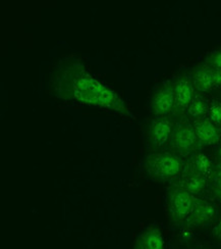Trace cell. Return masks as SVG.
Instances as JSON below:
<instances>
[{
  "label": "cell",
  "instance_id": "1",
  "mask_svg": "<svg viewBox=\"0 0 221 249\" xmlns=\"http://www.w3.org/2000/svg\"><path fill=\"white\" fill-rule=\"evenodd\" d=\"M51 90L66 101L98 107L130 117V108L117 92L92 76L82 62L73 57L61 60L51 78Z\"/></svg>",
  "mask_w": 221,
  "mask_h": 249
},
{
  "label": "cell",
  "instance_id": "11",
  "mask_svg": "<svg viewBox=\"0 0 221 249\" xmlns=\"http://www.w3.org/2000/svg\"><path fill=\"white\" fill-rule=\"evenodd\" d=\"M189 76L198 93H206L216 88L215 70L205 64L194 68Z\"/></svg>",
  "mask_w": 221,
  "mask_h": 249
},
{
  "label": "cell",
  "instance_id": "7",
  "mask_svg": "<svg viewBox=\"0 0 221 249\" xmlns=\"http://www.w3.org/2000/svg\"><path fill=\"white\" fill-rule=\"evenodd\" d=\"M172 85L175 99L172 115L177 119H182L196 95V89L191 76L187 74L177 76L172 81Z\"/></svg>",
  "mask_w": 221,
  "mask_h": 249
},
{
  "label": "cell",
  "instance_id": "22",
  "mask_svg": "<svg viewBox=\"0 0 221 249\" xmlns=\"http://www.w3.org/2000/svg\"><path fill=\"white\" fill-rule=\"evenodd\" d=\"M219 131H220V145H221V127L219 128Z\"/></svg>",
  "mask_w": 221,
  "mask_h": 249
},
{
  "label": "cell",
  "instance_id": "14",
  "mask_svg": "<svg viewBox=\"0 0 221 249\" xmlns=\"http://www.w3.org/2000/svg\"><path fill=\"white\" fill-rule=\"evenodd\" d=\"M210 108V101L202 94V93H197L195 95L191 105L188 106L187 109V116L192 120H197L201 118L208 117Z\"/></svg>",
  "mask_w": 221,
  "mask_h": 249
},
{
  "label": "cell",
  "instance_id": "15",
  "mask_svg": "<svg viewBox=\"0 0 221 249\" xmlns=\"http://www.w3.org/2000/svg\"><path fill=\"white\" fill-rule=\"evenodd\" d=\"M208 118L218 128L221 127V99H215L210 102Z\"/></svg>",
  "mask_w": 221,
  "mask_h": 249
},
{
  "label": "cell",
  "instance_id": "20",
  "mask_svg": "<svg viewBox=\"0 0 221 249\" xmlns=\"http://www.w3.org/2000/svg\"><path fill=\"white\" fill-rule=\"evenodd\" d=\"M215 82L216 88L221 87V70H215Z\"/></svg>",
  "mask_w": 221,
  "mask_h": 249
},
{
  "label": "cell",
  "instance_id": "3",
  "mask_svg": "<svg viewBox=\"0 0 221 249\" xmlns=\"http://www.w3.org/2000/svg\"><path fill=\"white\" fill-rule=\"evenodd\" d=\"M168 147L170 152L184 160L188 159L192 154L201 150L202 146L197 138L191 121L182 118L175 122Z\"/></svg>",
  "mask_w": 221,
  "mask_h": 249
},
{
  "label": "cell",
  "instance_id": "17",
  "mask_svg": "<svg viewBox=\"0 0 221 249\" xmlns=\"http://www.w3.org/2000/svg\"><path fill=\"white\" fill-rule=\"evenodd\" d=\"M210 190H221V169L215 167L212 175L209 178Z\"/></svg>",
  "mask_w": 221,
  "mask_h": 249
},
{
  "label": "cell",
  "instance_id": "10",
  "mask_svg": "<svg viewBox=\"0 0 221 249\" xmlns=\"http://www.w3.org/2000/svg\"><path fill=\"white\" fill-rule=\"evenodd\" d=\"M216 165H214L212 160L207 154L202 151H198L186 160L183 173L195 174L209 179Z\"/></svg>",
  "mask_w": 221,
  "mask_h": 249
},
{
  "label": "cell",
  "instance_id": "8",
  "mask_svg": "<svg viewBox=\"0 0 221 249\" xmlns=\"http://www.w3.org/2000/svg\"><path fill=\"white\" fill-rule=\"evenodd\" d=\"M175 106L172 81L162 83L151 96L149 107L154 117H170L173 113Z\"/></svg>",
  "mask_w": 221,
  "mask_h": 249
},
{
  "label": "cell",
  "instance_id": "12",
  "mask_svg": "<svg viewBox=\"0 0 221 249\" xmlns=\"http://www.w3.org/2000/svg\"><path fill=\"white\" fill-rule=\"evenodd\" d=\"M173 186L180 187V188L199 197L206 192L209 187V179L202 177V176L183 173L180 178H177L170 183Z\"/></svg>",
  "mask_w": 221,
  "mask_h": 249
},
{
  "label": "cell",
  "instance_id": "13",
  "mask_svg": "<svg viewBox=\"0 0 221 249\" xmlns=\"http://www.w3.org/2000/svg\"><path fill=\"white\" fill-rule=\"evenodd\" d=\"M134 249H165V242L161 231L155 226L146 228L136 238Z\"/></svg>",
  "mask_w": 221,
  "mask_h": 249
},
{
  "label": "cell",
  "instance_id": "19",
  "mask_svg": "<svg viewBox=\"0 0 221 249\" xmlns=\"http://www.w3.org/2000/svg\"><path fill=\"white\" fill-rule=\"evenodd\" d=\"M213 198L221 205V190H210Z\"/></svg>",
  "mask_w": 221,
  "mask_h": 249
},
{
  "label": "cell",
  "instance_id": "21",
  "mask_svg": "<svg viewBox=\"0 0 221 249\" xmlns=\"http://www.w3.org/2000/svg\"><path fill=\"white\" fill-rule=\"evenodd\" d=\"M216 167H218V168H220V169H221V153H220L219 158H218V163H217Z\"/></svg>",
  "mask_w": 221,
  "mask_h": 249
},
{
  "label": "cell",
  "instance_id": "5",
  "mask_svg": "<svg viewBox=\"0 0 221 249\" xmlns=\"http://www.w3.org/2000/svg\"><path fill=\"white\" fill-rule=\"evenodd\" d=\"M175 121L170 117H155L145 127V142L153 152L168 146Z\"/></svg>",
  "mask_w": 221,
  "mask_h": 249
},
{
  "label": "cell",
  "instance_id": "6",
  "mask_svg": "<svg viewBox=\"0 0 221 249\" xmlns=\"http://www.w3.org/2000/svg\"><path fill=\"white\" fill-rule=\"evenodd\" d=\"M217 217L218 210L216 204L213 201L196 196L185 226L192 230L200 229V228L214 224Z\"/></svg>",
  "mask_w": 221,
  "mask_h": 249
},
{
  "label": "cell",
  "instance_id": "23",
  "mask_svg": "<svg viewBox=\"0 0 221 249\" xmlns=\"http://www.w3.org/2000/svg\"><path fill=\"white\" fill-rule=\"evenodd\" d=\"M200 249H204V248H200Z\"/></svg>",
  "mask_w": 221,
  "mask_h": 249
},
{
  "label": "cell",
  "instance_id": "16",
  "mask_svg": "<svg viewBox=\"0 0 221 249\" xmlns=\"http://www.w3.org/2000/svg\"><path fill=\"white\" fill-rule=\"evenodd\" d=\"M205 65L214 70H221V47L210 53L205 59Z\"/></svg>",
  "mask_w": 221,
  "mask_h": 249
},
{
  "label": "cell",
  "instance_id": "2",
  "mask_svg": "<svg viewBox=\"0 0 221 249\" xmlns=\"http://www.w3.org/2000/svg\"><path fill=\"white\" fill-rule=\"evenodd\" d=\"M186 160L170 151H156L146 154L142 160V170L154 182H173L180 178Z\"/></svg>",
  "mask_w": 221,
  "mask_h": 249
},
{
  "label": "cell",
  "instance_id": "4",
  "mask_svg": "<svg viewBox=\"0 0 221 249\" xmlns=\"http://www.w3.org/2000/svg\"><path fill=\"white\" fill-rule=\"evenodd\" d=\"M193 194L170 185L166 191L165 211L167 219L174 226L185 225L195 200Z\"/></svg>",
  "mask_w": 221,
  "mask_h": 249
},
{
  "label": "cell",
  "instance_id": "9",
  "mask_svg": "<svg viewBox=\"0 0 221 249\" xmlns=\"http://www.w3.org/2000/svg\"><path fill=\"white\" fill-rule=\"evenodd\" d=\"M197 138L201 146H216L220 144V131L208 117L192 121Z\"/></svg>",
  "mask_w": 221,
  "mask_h": 249
},
{
  "label": "cell",
  "instance_id": "18",
  "mask_svg": "<svg viewBox=\"0 0 221 249\" xmlns=\"http://www.w3.org/2000/svg\"><path fill=\"white\" fill-rule=\"evenodd\" d=\"M212 236L214 239L221 242V215L217 217V220L214 223L212 228Z\"/></svg>",
  "mask_w": 221,
  "mask_h": 249
}]
</instances>
